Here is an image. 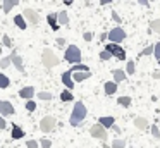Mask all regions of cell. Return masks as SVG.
I'll use <instances>...</instances> for the list:
<instances>
[{
  "label": "cell",
  "mask_w": 160,
  "mask_h": 148,
  "mask_svg": "<svg viewBox=\"0 0 160 148\" xmlns=\"http://www.w3.org/2000/svg\"><path fill=\"white\" fill-rule=\"evenodd\" d=\"M86 115H88V110H86V107H84V103L76 102L74 103V109H72V114H71V119H69L71 126H79V124L86 119Z\"/></svg>",
  "instance_id": "cell-1"
},
{
  "label": "cell",
  "mask_w": 160,
  "mask_h": 148,
  "mask_svg": "<svg viewBox=\"0 0 160 148\" xmlns=\"http://www.w3.org/2000/svg\"><path fill=\"white\" fill-rule=\"evenodd\" d=\"M81 50L79 47H76V45H69V47L66 48V54H64V60H67L69 64H79L81 62Z\"/></svg>",
  "instance_id": "cell-2"
},
{
  "label": "cell",
  "mask_w": 160,
  "mask_h": 148,
  "mask_svg": "<svg viewBox=\"0 0 160 148\" xmlns=\"http://www.w3.org/2000/svg\"><path fill=\"white\" fill-rule=\"evenodd\" d=\"M59 59H57V55L53 54L50 48H45V50L42 52V64L45 65L47 69H52L55 67V65H59Z\"/></svg>",
  "instance_id": "cell-3"
},
{
  "label": "cell",
  "mask_w": 160,
  "mask_h": 148,
  "mask_svg": "<svg viewBox=\"0 0 160 148\" xmlns=\"http://www.w3.org/2000/svg\"><path fill=\"white\" fill-rule=\"evenodd\" d=\"M105 50H108L112 54V57H115L117 60H126V50L124 47H121V43H107L105 45Z\"/></svg>",
  "instance_id": "cell-4"
},
{
  "label": "cell",
  "mask_w": 160,
  "mask_h": 148,
  "mask_svg": "<svg viewBox=\"0 0 160 148\" xmlns=\"http://www.w3.org/2000/svg\"><path fill=\"white\" fill-rule=\"evenodd\" d=\"M126 38H128V34H126V31L122 29L121 26H117V28L108 31V40H110L112 43H122Z\"/></svg>",
  "instance_id": "cell-5"
},
{
  "label": "cell",
  "mask_w": 160,
  "mask_h": 148,
  "mask_svg": "<svg viewBox=\"0 0 160 148\" xmlns=\"http://www.w3.org/2000/svg\"><path fill=\"white\" fill-rule=\"evenodd\" d=\"M90 134H91L93 138H97V140L107 141V127H103L100 122L93 124V126L90 127Z\"/></svg>",
  "instance_id": "cell-6"
},
{
  "label": "cell",
  "mask_w": 160,
  "mask_h": 148,
  "mask_svg": "<svg viewBox=\"0 0 160 148\" xmlns=\"http://www.w3.org/2000/svg\"><path fill=\"white\" fill-rule=\"evenodd\" d=\"M55 124H57V120L53 115H45L42 119V122H40V129H42L43 133H48V131L55 129Z\"/></svg>",
  "instance_id": "cell-7"
},
{
  "label": "cell",
  "mask_w": 160,
  "mask_h": 148,
  "mask_svg": "<svg viewBox=\"0 0 160 148\" xmlns=\"http://www.w3.org/2000/svg\"><path fill=\"white\" fill-rule=\"evenodd\" d=\"M14 114H16V110H14L11 102L0 100V115H14Z\"/></svg>",
  "instance_id": "cell-8"
},
{
  "label": "cell",
  "mask_w": 160,
  "mask_h": 148,
  "mask_svg": "<svg viewBox=\"0 0 160 148\" xmlns=\"http://www.w3.org/2000/svg\"><path fill=\"white\" fill-rule=\"evenodd\" d=\"M22 16H24V19L28 21L29 24H38V21H40L38 12H36V10H33V9H24Z\"/></svg>",
  "instance_id": "cell-9"
},
{
  "label": "cell",
  "mask_w": 160,
  "mask_h": 148,
  "mask_svg": "<svg viewBox=\"0 0 160 148\" xmlns=\"http://www.w3.org/2000/svg\"><path fill=\"white\" fill-rule=\"evenodd\" d=\"M62 84L66 86L67 89H72L74 88V79H72V72L71 71H66V72H62Z\"/></svg>",
  "instance_id": "cell-10"
},
{
  "label": "cell",
  "mask_w": 160,
  "mask_h": 148,
  "mask_svg": "<svg viewBox=\"0 0 160 148\" xmlns=\"http://www.w3.org/2000/svg\"><path fill=\"white\" fill-rule=\"evenodd\" d=\"M90 78H91V71H76V72H72L74 83H81V81L90 79Z\"/></svg>",
  "instance_id": "cell-11"
},
{
  "label": "cell",
  "mask_w": 160,
  "mask_h": 148,
  "mask_svg": "<svg viewBox=\"0 0 160 148\" xmlns=\"http://www.w3.org/2000/svg\"><path fill=\"white\" fill-rule=\"evenodd\" d=\"M112 74H114V81L117 83V84H119V83H122V81H126V78H128L126 69H115Z\"/></svg>",
  "instance_id": "cell-12"
},
{
  "label": "cell",
  "mask_w": 160,
  "mask_h": 148,
  "mask_svg": "<svg viewBox=\"0 0 160 148\" xmlns=\"http://www.w3.org/2000/svg\"><path fill=\"white\" fill-rule=\"evenodd\" d=\"M19 96L24 100H29L35 96V88L33 86H26V88H21V91H19Z\"/></svg>",
  "instance_id": "cell-13"
},
{
  "label": "cell",
  "mask_w": 160,
  "mask_h": 148,
  "mask_svg": "<svg viewBox=\"0 0 160 148\" xmlns=\"http://www.w3.org/2000/svg\"><path fill=\"white\" fill-rule=\"evenodd\" d=\"M98 122H100L103 127H107V129H110V127H114V124H115V119H114L112 115H103V117H100V119H98Z\"/></svg>",
  "instance_id": "cell-14"
},
{
  "label": "cell",
  "mask_w": 160,
  "mask_h": 148,
  "mask_svg": "<svg viewBox=\"0 0 160 148\" xmlns=\"http://www.w3.org/2000/svg\"><path fill=\"white\" fill-rule=\"evenodd\" d=\"M18 5H19V0H4V2H2V9H4L5 14H9L14 7H18Z\"/></svg>",
  "instance_id": "cell-15"
},
{
  "label": "cell",
  "mask_w": 160,
  "mask_h": 148,
  "mask_svg": "<svg viewBox=\"0 0 160 148\" xmlns=\"http://www.w3.org/2000/svg\"><path fill=\"white\" fill-rule=\"evenodd\" d=\"M47 23H48V26L52 28L53 31H57L60 28L59 19H57V14H48V16H47Z\"/></svg>",
  "instance_id": "cell-16"
},
{
  "label": "cell",
  "mask_w": 160,
  "mask_h": 148,
  "mask_svg": "<svg viewBox=\"0 0 160 148\" xmlns=\"http://www.w3.org/2000/svg\"><path fill=\"white\" fill-rule=\"evenodd\" d=\"M103 89H105V93H107L108 96L114 95V93H117V83L115 81H107L103 84Z\"/></svg>",
  "instance_id": "cell-17"
},
{
  "label": "cell",
  "mask_w": 160,
  "mask_h": 148,
  "mask_svg": "<svg viewBox=\"0 0 160 148\" xmlns=\"http://www.w3.org/2000/svg\"><path fill=\"white\" fill-rule=\"evenodd\" d=\"M12 64H14V67L18 69L19 72H24V65H22V59L19 57V55H16V52H12Z\"/></svg>",
  "instance_id": "cell-18"
},
{
  "label": "cell",
  "mask_w": 160,
  "mask_h": 148,
  "mask_svg": "<svg viewBox=\"0 0 160 148\" xmlns=\"http://www.w3.org/2000/svg\"><path fill=\"white\" fill-rule=\"evenodd\" d=\"M11 136H12V140H21V138H24V129L14 124V126H12V131H11Z\"/></svg>",
  "instance_id": "cell-19"
},
{
  "label": "cell",
  "mask_w": 160,
  "mask_h": 148,
  "mask_svg": "<svg viewBox=\"0 0 160 148\" xmlns=\"http://www.w3.org/2000/svg\"><path fill=\"white\" fill-rule=\"evenodd\" d=\"M14 24L19 28V29H26V28H28V21L24 19L22 14H18V16L14 17Z\"/></svg>",
  "instance_id": "cell-20"
},
{
  "label": "cell",
  "mask_w": 160,
  "mask_h": 148,
  "mask_svg": "<svg viewBox=\"0 0 160 148\" xmlns=\"http://www.w3.org/2000/svg\"><path fill=\"white\" fill-rule=\"evenodd\" d=\"M57 19H59V24H60V26H67V24H69V16H67L66 10H60V12H57Z\"/></svg>",
  "instance_id": "cell-21"
},
{
  "label": "cell",
  "mask_w": 160,
  "mask_h": 148,
  "mask_svg": "<svg viewBox=\"0 0 160 148\" xmlns=\"http://www.w3.org/2000/svg\"><path fill=\"white\" fill-rule=\"evenodd\" d=\"M134 126L138 127V129H148V120L145 119V117H136L134 119Z\"/></svg>",
  "instance_id": "cell-22"
},
{
  "label": "cell",
  "mask_w": 160,
  "mask_h": 148,
  "mask_svg": "<svg viewBox=\"0 0 160 148\" xmlns=\"http://www.w3.org/2000/svg\"><path fill=\"white\" fill-rule=\"evenodd\" d=\"M60 100L62 102H74V95L71 89H64L62 93H60Z\"/></svg>",
  "instance_id": "cell-23"
},
{
  "label": "cell",
  "mask_w": 160,
  "mask_h": 148,
  "mask_svg": "<svg viewBox=\"0 0 160 148\" xmlns=\"http://www.w3.org/2000/svg\"><path fill=\"white\" fill-rule=\"evenodd\" d=\"M117 103H119V105H122V107H131L132 100H131V96H119Z\"/></svg>",
  "instance_id": "cell-24"
},
{
  "label": "cell",
  "mask_w": 160,
  "mask_h": 148,
  "mask_svg": "<svg viewBox=\"0 0 160 148\" xmlns=\"http://www.w3.org/2000/svg\"><path fill=\"white\" fill-rule=\"evenodd\" d=\"M69 71H71V72H76V71H90V67H88L86 64H81V62H79V64H72V67H71Z\"/></svg>",
  "instance_id": "cell-25"
},
{
  "label": "cell",
  "mask_w": 160,
  "mask_h": 148,
  "mask_svg": "<svg viewBox=\"0 0 160 148\" xmlns=\"http://www.w3.org/2000/svg\"><path fill=\"white\" fill-rule=\"evenodd\" d=\"M11 64H12V54L7 55V57H4L2 60H0V67H2V69H7Z\"/></svg>",
  "instance_id": "cell-26"
},
{
  "label": "cell",
  "mask_w": 160,
  "mask_h": 148,
  "mask_svg": "<svg viewBox=\"0 0 160 148\" xmlns=\"http://www.w3.org/2000/svg\"><path fill=\"white\" fill-rule=\"evenodd\" d=\"M9 84H11V79L7 78L5 74H0V88H9Z\"/></svg>",
  "instance_id": "cell-27"
},
{
  "label": "cell",
  "mask_w": 160,
  "mask_h": 148,
  "mask_svg": "<svg viewBox=\"0 0 160 148\" xmlns=\"http://www.w3.org/2000/svg\"><path fill=\"white\" fill-rule=\"evenodd\" d=\"M134 71H136L134 60H128V64H126V72H128V74H134Z\"/></svg>",
  "instance_id": "cell-28"
},
{
  "label": "cell",
  "mask_w": 160,
  "mask_h": 148,
  "mask_svg": "<svg viewBox=\"0 0 160 148\" xmlns=\"http://www.w3.org/2000/svg\"><path fill=\"white\" fill-rule=\"evenodd\" d=\"M150 28H152L153 33H160V19H153L150 23Z\"/></svg>",
  "instance_id": "cell-29"
},
{
  "label": "cell",
  "mask_w": 160,
  "mask_h": 148,
  "mask_svg": "<svg viewBox=\"0 0 160 148\" xmlns=\"http://www.w3.org/2000/svg\"><path fill=\"white\" fill-rule=\"evenodd\" d=\"M150 131H152V134H153V138H155V140H160V129H158V126H157V124L150 126Z\"/></svg>",
  "instance_id": "cell-30"
},
{
  "label": "cell",
  "mask_w": 160,
  "mask_h": 148,
  "mask_svg": "<svg viewBox=\"0 0 160 148\" xmlns=\"http://www.w3.org/2000/svg\"><path fill=\"white\" fill-rule=\"evenodd\" d=\"M110 59H112V54H110L108 50H105V48H103V50L100 52V60H110Z\"/></svg>",
  "instance_id": "cell-31"
},
{
  "label": "cell",
  "mask_w": 160,
  "mask_h": 148,
  "mask_svg": "<svg viewBox=\"0 0 160 148\" xmlns=\"http://www.w3.org/2000/svg\"><path fill=\"white\" fill-rule=\"evenodd\" d=\"M112 148H126V141L124 140H117V138H115L114 143H112Z\"/></svg>",
  "instance_id": "cell-32"
},
{
  "label": "cell",
  "mask_w": 160,
  "mask_h": 148,
  "mask_svg": "<svg viewBox=\"0 0 160 148\" xmlns=\"http://www.w3.org/2000/svg\"><path fill=\"white\" fill-rule=\"evenodd\" d=\"M26 110H29V112H35V110H36V102H33V100L29 98L28 102H26Z\"/></svg>",
  "instance_id": "cell-33"
},
{
  "label": "cell",
  "mask_w": 160,
  "mask_h": 148,
  "mask_svg": "<svg viewBox=\"0 0 160 148\" xmlns=\"http://www.w3.org/2000/svg\"><path fill=\"white\" fill-rule=\"evenodd\" d=\"M38 98L40 100H52V93H50V91H40L38 93Z\"/></svg>",
  "instance_id": "cell-34"
},
{
  "label": "cell",
  "mask_w": 160,
  "mask_h": 148,
  "mask_svg": "<svg viewBox=\"0 0 160 148\" xmlns=\"http://www.w3.org/2000/svg\"><path fill=\"white\" fill-rule=\"evenodd\" d=\"M153 54V45L152 47H145L141 52H139V57H143V55H152Z\"/></svg>",
  "instance_id": "cell-35"
},
{
  "label": "cell",
  "mask_w": 160,
  "mask_h": 148,
  "mask_svg": "<svg viewBox=\"0 0 160 148\" xmlns=\"http://www.w3.org/2000/svg\"><path fill=\"white\" fill-rule=\"evenodd\" d=\"M153 55H155L157 60H160V41L153 45Z\"/></svg>",
  "instance_id": "cell-36"
},
{
  "label": "cell",
  "mask_w": 160,
  "mask_h": 148,
  "mask_svg": "<svg viewBox=\"0 0 160 148\" xmlns=\"http://www.w3.org/2000/svg\"><path fill=\"white\" fill-rule=\"evenodd\" d=\"M2 45H4V47H12V41H11V38H9L7 34L2 36Z\"/></svg>",
  "instance_id": "cell-37"
},
{
  "label": "cell",
  "mask_w": 160,
  "mask_h": 148,
  "mask_svg": "<svg viewBox=\"0 0 160 148\" xmlns=\"http://www.w3.org/2000/svg\"><path fill=\"white\" fill-rule=\"evenodd\" d=\"M83 38H84V41H91L93 40V33H91V31H86V33L83 34Z\"/></svg>",
  "instance_id": "cell-38"
},
{
  "label": "cell",
  "mask_w": 160,
  "mask_h": 148,
  "mask_svg": "<svg viewBox=\"0 0 160 148\" xmlns=\"http://www.w3.org/2000/svg\"><path fill=\"white\" fill-rule=\"evenodd\" d=\"M26 146H28V148H38V141H35V140H29L28 143H26Z\"/></svg>",
  "instance_id": "cell-39"
},
{
  "label": "cell",
  "mask_w": 160,
  "mask_h": 148,
  "mask_svg": "<svg viewBox=\"0 0 160 148\" xmlns=\"http://www.w3.org/2000/svg\"><path fill=\"white\" fill-rule=\"evenodd\" d=\"M40 143H42V148H50L52 146V141L50 140H42Z\"/></svg>",
  "instance_id": "cell-40"
},
{
  "label": "cell",
  "mask_w": 160,
  "mask_h": 148,
  "mask_svg": "<svg viewBox=\"0 0 160 148\" xmlns=\"http://www.w3.org/2000/svg\"><path fill=\"white\" fill-rule=\"evenodd\" d=\"M112 21H115V23H121V17H119V14L115 12V10H112Z\"/></svg>",
  "instance_id": "cell-41"
},
{
  "label": "cell",
  "mask_w": 160,
  "mask_h": 148,
  "mask_svg": "<svg viewBox=\"0 0 160 148\" xmlns=\"http://www.w3.org/2000/svg\"><path fill=\"white\" fill-rule=\"evenodd\" d=\"M148 3H150V0H138V5H141V7H148Z\"/></svg>",
  "instance_id": "cell-42"
},
{
  "label": "cell",
  "mask_w": 160,
  "mask_h": 148,
  "mask_svg": "<svg viewBox=\"0 0 160 148\" xmlns=\"http://www.w3.org/2000/svg\"><path fill=\"white\" fill-rule=\"evenodd\" d=\"M5 126H7L5 119H2V117H0V131H2V129H5Z\"/></svg>",
  "instance_id": "cell-43"
},
{
  "label": "cell",
  "mask_w": 160,
  "mask_h": 148,
  "mask_svg": "<svg viewBox=\"0 0 160 148\" xmlns=\"http://www.w3.org/2000/svg\"><path fill=\"white\" fill-rule=\"evenodd\" d=\"M57 45H59V47H64V45H66V40H64V38H57Z\"/></svg>",
  "instance_id": "cell-44"
},
{
  "label": "cell",
  "mask_w": 160,
  "mask_h": 148,
  "mask_svg": "<svg viewBox=\"0 0 160 148\" xmlns=\"http://www.w3.org/2000/svg\"><path fill=\"white\" fill-rule=\"evenodd\" d=\"M107 38H108V33H102V34H100V40H102V41H105Z\"/></svg>",
  "instance_id": "cell-45"
},
{
  "label": "cell",
  "mask_w": 160,
  "mask_h": 148,
  "mask_svg": "<svg viewBox=\"0 0 160 148\" xmlns=\"http://www.w3.org/2000/svg\"><path fill=\"white\" fill-rule=\"evenodd\" d=\"M108 3H112V0H100V5H108Z\"/></svg>",
  "instance_id": "cell-46"
},
{
  "label": "cell",
  "mask_w": 160,
  "mask_h": 148,
  "mask_svg": "<svg viewBox=\"0 0 160 148\" xmlns=\"http://www.w3.org/2000/svg\"><path fill=\"white\" fill-rule=\"evenodd\" d=\"M152 78H153V79H160V72H153Z\"/></svg>",
  "instance_id": "cell-47"
},
{
  "label": "cell",
  "mask_w": 160,
  "mask_h": 148,
  "mask_svg": "<svg viewBox=\"0 0 160 148\" xmlns=\"http://www.w3.org/2000/svg\"><path fill=\"white\" fill-rule=\"evenodd\" d=\"M62 2H64V5H71V3L74 2V0H62Z\"/></svg>",
  "instance_id": "cell-48"
},
{
  "label": "cell",
  "mask_w": 160,
  "mask_h": 148,
  "mask_svg": "<svg viewBox=\"0 0 160 148\" xmlns=\"http://www.w3.org/2000/svg\"><path fill=\"white\" fill-rule=\"evenodd\" d=\"M102 148H112V146H108V145H107V143H105V141H103V145H102Z\"/></svg>",
  "instance_id": "cell-49"
},
{
  "label": "cell",
  "mask_w": 160,
  "mask_h": 148,
  "mask_svg": "<svg viewBox=\"0 0 160 148\" xmlns=\"http://www.w3.org/2000/svg\"><path fill=\"white\" fill-rule=\"evenodd\" d=\"M150 2H153V0H150Z\"/></svg>",
  "instance_id": "cell-50"
},
{
  "label": "cell",
  "mask_w": 160,
  "mask_h": 148,
  "mask_svg": "<svg viewBox=\"0 0 160 148\" xmlns=\"http://www.w3.org/2000/svg\"><path fill=\"white\" fill-rule=\"evenodd\" d=\"M158 64H160V60H158Z\"/></svg>",
  "instance_id": "cell-51"
}]
</instances>
